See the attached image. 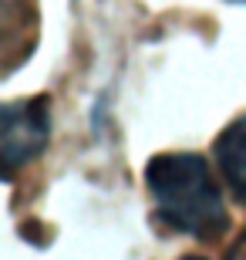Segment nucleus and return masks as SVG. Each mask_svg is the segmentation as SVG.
Returning <instances> with one entry per match:
<instances>
[{
  "label": "nucleus",
  "instance_id": "nucleus-1",
  "mask_svg": "<svg viewBox=\"0 0 246 260\" xmlns=\"http://www.w3.org/2000/svg\"><path fill=\"white\" fill-rule=\"evenodd\" d=\"M145 189L155 206V220L172 233L216 243L233 226L219 183L206 155L159 152L145 162Z\"/></svg>",
  "mask_w": 246,
  "mask_h": 260
},
{
  "label": "nucleus",
  "instance_id": "nucleus-2",
  "mask_svg": "<svg viewBox=\"0 0 246 260\" xmlns=\"http://www.w3.org/2000/svg\"><path fill=\"white\" fill-rule=\"evenodd\" d=\"M51 142V98H17L4 105V176H14L30 166Z\"/></svg>",
  "mask_w": 246,
  "mask_h": 260
},
{
  "label": "nucleus",
  "instance_id": "nucleus-3",
  "mask_svg": "<svg viewBox=\"0 0 246 260\" xmlns=\"http://www.w3.org/2000/svg\"><path fill=\"white\" fill-rule=\"evenodd\" d=\"M213 159L229 196L246 206V112L226 122V128L213 139Z\"/></svg>",
  "mask_w": 246,
  "mask_h": 260
},
{
  "label": "nucleus",
  "instance_id": "nucleus-4",
  "mask_svg": "<svg viewBox=\"0 0 246 260\" xmlns=\"http://www.w3.org/2000/svg\"><path fill=\"white\" fill-rule=\"evenodd\" d=\"M223 260H246V230L229 243V250H226V257H223Z\"/></svg>",
  "mask_w": 246,
  "mask_h": 260
},
{
  "label": "nucleus",
  "instance_id": "nucleus-5",
  "mask_svg": "<svg viewBox=\"0 0 246 260\" xmlns=\"http://www.w3.org/2000/svg\"><path fill=\"white\" fill-rule=\"evenodd\" d=\"M179 260H206V257H196V253H189V257H179Z\"/></svg>",
  "mask_w": 246,
  "mask_h": 260
},
{
  "label": "nucleus",
  "instance_id": "nucleus-6",
  "mask_svg": "<svg viewBox=\"0 0 246 260\" xmlns=\"http://www.w3.org/2000/svg\"><path fill=\"white\" fill-rule=\"evenodd\" d=\"M229 4H246V0H229Z\"/></svg>",
  "mask_w": 246,
  "mask_h": 260
}]
</instances>
